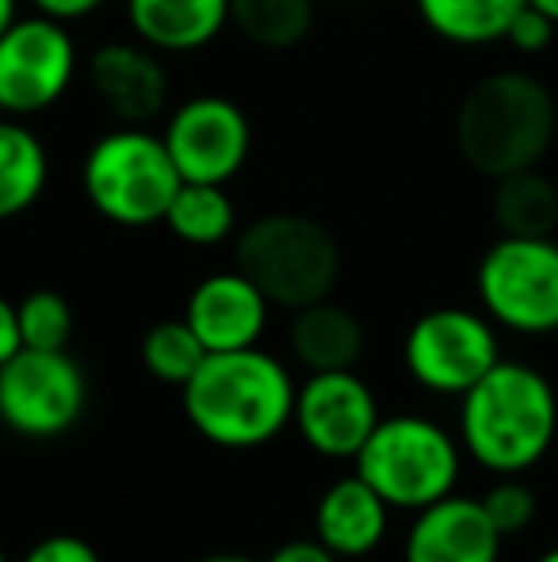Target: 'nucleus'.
Segmentation results:
<instances>
[{
    "mask_svg": "<svg viewBox=\"0 0 558 562\" xmlns=\"http://www.w3.org/2000/svg\"><path fill=\"white\" fill-rule=\"evenodd\" d=\"M107 0H31L38 15H50V20H61V23H73V20H84V15L100 12Z\"/></svg>",
    "mask_w": 558,
    "mask_h": 562,
    "instance_id": "30",
    "label": "nucleus"
},
{
    "mask_svg": "<svg viewBox=\"0 0 558 562\" xmlns=\"http://www.w3.org/2000/svg\"><path fill=\"white\" fill-rule=\"evenodd\" d=\"M89 85L104 112L127 126H146L169 104V74L146 43H104L89 61Z\"/></svg>",
    "mask_w": 558,
    "mask_h": 562,
    "instance_id": "14",
    "label": "nucleus"
},
{
    "mask_svg": "<svg viewBox=\"0 0 558 562\" xmlns=\"http://www.w3.org/2000/svg\"><path fill=\"white\" fill-rule=\"evenodd\" d=\"M318 0H230V27L261 50H291L314 27Z\"/></svg>",
    "mask_w": 558,
    "mask_h": 562,
    "instance_id": "23",
    "label": "nucleus"
},
{
    "mask_svg": "<svg viewBox=\"0 0 558 562\" xmlns=\"http://www.w3.org/2000/svg\"><path fill=\"white\" fill-rule=\"evenodd\" d=\"M406 371L432 394L463 398L501 360L498 329L467 306H436L406 334Z\"/></svg>",
    "mask_w": 558,
    "mask_h": 562,
    "instance_id": "9",
    "label": "nucleus"
},
{
    "mask_svg": "<svg viewBox=\"0 0 558 562\" xmlns=\"http://www.w3.org/2000/svg\"><path fill=\"white\" fill-rule=\"evenodd\" d=\"M200 562H257V559H249V555H207Z\"/></svg>",
    "mask_w": 558,
    "mask_h": 562,
    "instance_id": "34",
    "label": "nucleus"
},
{
    "mask_svg": "<svg viewBox=\"0 0 558 562\" xmlns=\"http://www.w3.org/2000/svg\"><path fill=\"white\" fill-rule=\"evenodd\" d=\"M421 23L452 46L505 43L509 23L528 0H413Z\"/></svg>",
    "mask_w": 558,
    "mask_h": 562,
    "instance_id": "20",
    "label": "nucleus"
},
{
    "mask_svg": "<svg viewBox=\"0 0 558 562\" xmlns=\"http://www.w3.org/2000/svg\"><path fill=\"white\" fill-rule=\"evenodd\" d=\"M555 97L521 69H501L475 85L455 112V146L470 169L498 180L536 169L555 138Z\"/></svg>",
    "mask_w": 558,
    "mask_h": 562,
    "instance_id": "3",
    "label": "nucleus"
},
{
    "mask_svg": "<svg viewBox=\"0 0 558 562\" xmlns=\"http://www.w3.org/2000/svg\"><path fill=\"white\" fill-rule=\"evenodd\" d=\"M272 303L246 272H215L195 283L187 295L184 322L195 337L207 345V352H234V348H253L264 337Z\"/></svg>",
    "mask_w": 558,
    "mask_h": 562,
    "instance_id": "13",
    "label": "nucleus"
},
{
    "mask_svg": "<svg viewBox=\"0 0 558 562\" xmlns=\"http://www.w3.org/2000/svg\"><path fill=\"white\" fill-rule=\"evenodd\" d=\"M23 562H100V555L89 540H81V536L58 532V536L38 540L35 548L23 555Z\"/></svg>",
    "mask_w": 558,
    "mask_h": 562,
    "instance_id": "28",
    "label": "nucleus"
},
{
    "mask_svg": "<svg viewBox=\"0 0 558 562\" xmlns=\"http://www.w3.org/2000/svg\"><path fill=\"white\" fill-rule=\"evenodd\" d=\"M337 4H349V0H337Z\"/></svg>",
    "mask_w": 558,
    "mask_h": 562,
    "instance_id": "38",
    "label": "nucleus"
},
{
    "mask_svg": "<svg viewBox=\"0 0 558 562\" xmlns=\"http://www.w3.org/2000/svg\"><path fill=\"white\" fill-rule=\"evenodd\" d=\"M287 345L291 356L303 363L306 371H352L364 356V322L349 311V306L321 299L303 311H291Z\"/></svg>",
    "mask_w": 558,
    "mask_h": 562,
    "instance_id": "18",
    "label": "nucleus"
},
{
    "mask_svg": "<svg viewBox=\"0 0 558 562\" xmlns=\"http://www.w3.org/2000/svg\"><path fill=\"white\" fill-rule=\"evenodd\" d=\"M482 509L490 513L493 528H498L501 536H516L536 520L539 502H536V490H532L528 482L505 474V482H498V486L486 490Z\"/></svg>",
    "mask_w": 558,
    "mask_h": 562,
    "instance_id": "26",
    "label": "nucleus"
},
{
    "mask_svg": "<svg viewBox=\"0 0 558 562\" xmlns=\"http://www.w3.org/2000/svg\"><path fill=\"white\" fill-rule=\"evenodd\" d=\"M164 149L176 165L180 180L192 184H230L249 161L253 126L241 104L218 92L187 97L164 119Z\"/></svg>",
    "mask_w": 558,
    "mask_h": 562,
    "instance_id": "11",
    "label": "nucleus"
},
{
    "mask_svg": "<svg viewBox=\"0 0 558 562\" xmlns=\"http://www.w3.org/2000/svg\"><path fill=\"white\" fill-rule=\"evenodd\" d=\"M77 74V43L69 23L50 15H20L0 35V100L8 115H38L69 92Z\"/></svg>",
    "mask_w": 558,
    "mask_h": 562,
    "instance_id": "10",
    "label": "nucleus"
},
{
    "mask_svg": "<svg viewBox=\"0 0 558 562\" xmlns=\"http://www.w3.org/2000/svg\"><path fill=\"white\" fill-rule=\"evenodd\" d=\"M264 562H341V555H333V551L326 548V543L314 536V540H291L283 543V548L272 551Z\"/></svg>",
    "mask_w": 558,
    "mask_h": 562,
    "instance_id": "29",
    "label": "nucleus"
},
{
    "mask_svg": "<svg viewBox=\"0 0 558 562\" xmlns=\"http://www.w3.org/2000/svg\"><path fill=\"white\" fill-rule=\"evenodd\" d=\"M184 184L161 134L146 126H115L84 154L81 188L100 218L127 229L164 223L176 188Z\"/></svg>",
    "mask_w": 558,
    "mask_h": 562,
    "instance_id": "5",
    "label": "nucleus"
},
{
    "mask_svg": "<svg viewBox=\"0 0 558 562\" xmlns=\"http://www.w3.org/2000/svg\"><path fill=\"white\" fill-rule=\"evenodd\" d=\"M555 27H558V23L551 20V15L539 12L536 4H524L521 12H516V20L509 23L505 43L513 46V50H521V54H539V50H547V46H551Z\"/></svg>",
    "mask_w": 558,
    "mask_h": 562,
    "instance_id": "27",
    "label": "nucleus"
},
{
    "mask_svg": "<svg viewBox=\"0 0 558 562\" xmlns=\"http://www.w3.org/2000/svg\"><path fill=\"white\" fill-rule=\"evenodd\" d=\"M459 402V445L493 474L536 467L558 437V394L528 363L498 360Z\"/></svg>",
    "mask_w": 558,
    "mask_h": 562,
    "instance_id": "2",
    "label": "nucleus"
},
{
    "mask_svg": "<svg viewBox=\"0 0 558 562\" xmlns=\"http://www.w3.org/2000/svg\"><path fill=\"white\" fill-rule=\"evenodd\" d=\"M478 303L486 318L524 337L558 329V241L501 234L478 260Z\"/></svg>",
    "mask_w": 558,
    "mask_h": 562,
    "instance_id": "7",
    "label": "nucleus"
},
{
    "mask_svg": "<svg viewBox=\"0 0 558 562\" xmlns=\"http://www.w3.org/2000/svg\"><path fill=\"white\" fill-rule=\"evenodd\" d=\"M387 525L390 505L360 474L333 482L314 509V536L341 559L372 555L387 536Z\"/></svg>",
    "mask_w": 558,
    "mask_h": 562,
    "instance_id": "16",
    "label": "nucleus"
},
{
    "mask_svg": "<svg viewBox=\"0 0 558 562\" xmlns=\"http://www.w3.org/2000/svg\"><path fill=\"white\" fill-rule=\"evenodd\" d=\"M295 379L264 348L207 352L203 368L180 386L184 414L218 448H261L295 417Z\"/></svg>",
    "mask_w": 558,
    "mask_h": 562,
    "instance_id": "1",
    "label": "nucleus"
},
{
    "mask_svg": "<svg viewBox=\"0 0 558 562\" xmlns=\"http://www.w3.org/2000/svg\"><path fill=\"white\" fill-rule=\"evenodd\" d=\"M0 562H8V555H4V548H0Z\"/></svg>",
    "mask_w": 558,
    "mask_h": 562,
    "instance_id": "37",
    "label": "nucleus"
},
{
    "mask_svg": "<svg viewBox=\"0 0 558 562\" xmlns=\"http://www.w3.org/2000/svg\"><path fill=\"white\" fill-rule=\"evenodd\" d=\"M89 406V379L66 348H20L0 363V422L31 440L69 432Z\"/></svg>",
    "mask_w": 558,
    "mask_h": 562,
    "instance_id": "8",
    "label": "nucleus"
},
{
    "mask_svg": "<svg viewBox=\"0 0 558 562\" xmlns=\"http://www.w3.org/2000/svg\"><path fill=\"white\" fill-rule=\"evenodd\" d=\"M127 23L157 54H195L230 27V0H127Z\"/></svg>",
    "mask_w": 558,
    "mask_h": 562,
    "instance_id": "17",
    "label": "nucleus"
},
{
    "mask_svg": "<svg viewBox=\"0 0 558 562\" xmlns=\"http://www.w3.org/2000/svg\"><path fill=\"white\" fill-rule=\"evenodd\" d=\"M46 177L50 161L38 134L15 123L12 115L0 119V223L35 207L38 195L46 192Z\"/></svg>",
    "mask_w": 558,
    "mask_h": 562,
    "instance_id": "19",
    "label": "nucleus"
},
{
    "mask_svg": "<svg viewBox=\"0 0 558 562\" xmlns=\"http://www.w3.org/2000/svg\"><path fill=\"white\" fill-rule=\"evenodd\" d=\"M459 448L447 429L418 414L379 417L375 432L356 456V474L390 509H424L455 494Z\"/></svg>",
    "mask_w": 558,
    "mask_h": 562,
    "instance_id": "6",
    "label": "nucleus"
},
{
    "mask_svg": "<svg viewBox=\"0 0 558 562\" xmlns=\"http://www.w3.org/2000/svg\"><path fill=\"white\" fill-rule=\"evenodd\" d=\"M372 386L352 371H310L295 394V425L303 440L326 459H356L379 425Z\"/></svg>",
    "mask_w": 558,
    "mask_h": 562,
    "instance_id": "12",
    "label": "nucleus"
},
{
    "mask_svg": "<svg viewBox=\"0 0 558 562\" xmlns=\"http://www.w3.org/2000/svg\"><path fill=\"white\" fill-rule=\"evenodd\" d=\"M536 562H558V548H551V551H544V555H539Z\"/></svg>",
    "mask_w": 558,
    "mask_h": 562,
    "instance_id": "35",
    "label": "nucleus"
},
{
    "mask_svg": "<svg viewBox=\"0 0 558 562\" xmlns=\"http://www.w3.org/2000/svg\"><path fill=\"white\" fill-rule=\"evenodd\" d=\"M528 4H536L539 12H547V15H551V20L558 23V0H528Z\"/></svg>",
    "mask_w": 558,
    "mask_h": 562,
    "instance_id": "33",
    "label": "nucleus"
},
{
    "mask_svg": "<svg viewBox=\"0 0 558 562\" xmlns=\"http://www.w3.org/2000/svg\"><path fill=\"white\" fill-rule=\"evenodd\" d=\"M505 536L493 528L482 497L447 494L418 509L406 536V562H498Z\"/></svg>",
    "mask_w": 558,
    "mask_h": 562,
    "instance_id": "15",
    "label": "nucleus"
},
{
    "mask_svg": "<svg viewBox=\"0 0 558 562\" xmlns=\"http://www.w3.org/2000/svg\"><path fill=\"white\" fill-rule=\"evenodd\" d=\"M0 119H8V108H4V100H0Z\"/></svg>",
    "mask_w": 558,
    "mask_h": 562,
    "instance_id": "36",
    "label": "nucleus"
},
{
    "mask_svg": "<svg viewBox=\"0 0 558 562\" xmlns=\"http://www.w3.org/2000/svg\"><path fill=\"white\" fill-rule=\"evenodd\" d=\"M164 226L176 241L184 245H223L226 237L238 234V207H234L226 184H184L176 188L169 211H164Z\"/></svg>",
    "mask_w": 558,
    "mask_h": 562,
    "instance_id": "22",
    "label": "nucleus"
},
{
    "mask_svg": "<svg viewBox=\"0 0 558 562\" xmlns=\"http://www.w3.org/2000/svg\"><path fill=\"white\" fill-rule=\"evenodd\" d=\"M20 348H23V340H20V318H15V303H8V299L0 295V363L12 360Z\"/></svg>",
    "mask_w": 558,
    "mask_h": 562,
    "instance_id": "31",
    "label": "nucleus"
},
{
    "mask_svg": "<svg viewBox=\"0 0 558 562\" xmlns=\"http://www.w3.org/2000/svg\"><path fill=\"white\" fill-rule=\"evenodd\" d=\"M23 348H66L73 337V311L58 291H31L15 303Z\"/></svg>",
    "mask_w": 558,
    "mask_h": 562,
    "instance_id": "25",
    "label": "nucleus"
},
{
    "mask_svg": "<svg viewBox=\"0 0 558 562\" xmlns=\"http://www.w3.org/2000/svg\"><path fill=\"white\" fill-rule=\"evenodd\" d=\"M20 20V0H0V35Z\"/></svg>",
    "mask_w": 558,
    "mask_h": 562,
    "instance_id": "32",
    "label": "nucleus"
},
{
    "mask_svg": "<svg viewBox=\"0 0 558 562\" xmlns=\"http://www.w3.org/2000/svg\"><path fill=\"white\" fill-rule=\"evenodd\" d=\"M493 223L509 237H555L558 188L539 169H521L493 180Z\"/></svg>",
    "mask_w": 558,
    "mask_h": 562,
    "instance_id": "21",
    "label": "nucleus"
},
{
    "mask_svg": "<svg viewBox=\"0 0 558 562\" xmlns=\"http://www.w3.org/2000/svg\"><path fill=\"white\" fill-rule=\"evenodd\" d=\"M207 360V345L195 337V329L184 318L157 322L141 337V363L153 379L169 386H184Z\"/></svg>",
    "mask_w": 558,
    "mask_h": 562,
    "instance_id": "24",
    "label": "nucleus"
},
{
    "mask_svg": "<svg viewBox=\"0 0 558 562\" xmlns=\"http://www.w3.org/2000/svg\"><path fill=\"white\" fill-rule=\"evenodd\" d=\"M234 260L272 306L303 311L333 295L341 280V245L318 218L272 211L234 237Z\"/></svg>",
    "mask_w": 558,
    "mask_h": 562,
    "instance_id": "4",
    "label": "nucleus"
}]
</instances>
